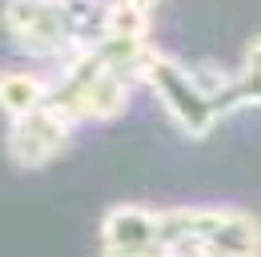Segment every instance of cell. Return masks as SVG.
I'll use <instances>...</instances> for the list:
<instances>
[{
  "label": "cell",
  "instance_id": "obj_1",
  "mask_svg": "<svg viewBox=\"0 0 261 257\" xmlns=\"http://www.w3.org/2000/svg\"><path fill=\"white\" fill-rule=\"evenodd\" d=\"M145 89L157 96L173 128L193 141H205L225 117L241 113L233 68L213 61L193 64L165 48H153V57L145 61Z\"/></svg>",
  "mask_w": 261,
  "mask_h": 257
},
{
  "label": "cell",
  "instance_id": "obj_4",
  "mask_svg": "<svg viewBox=\"0 0 261 257\" xmlns=\"http://www.w3.org/2000/svg\"><path fill=\"white\" fill-rule=\"evenodd\" d=\"M72 133H76V125L65 113L44 105V109H36L20 121H8L4 149H8L12 165H20V169H44L72 145Z\"/></svg>",
  "mask_w": 261,
  "mask_h": 257
},
{
  "label": "cell",
  "instance_id": "obj_6",
  "mask_svg": "<svg viewBox=\"0 0 261 257\" xmlns=\"http://www.w3.org/2000/svg\"><path fill=\"white\" fill-rule=\"evenodd\" d=\"M53 96V76L36 68H0V113L8 121H20L36 109H44Z\"/></svg>",
  "mask_w": 261,
  "mask_h": 257
},
{
  "label": "cell",
  "instance_id": "obj_8",
  "mask_svg": "<svg viewBox=\"0 0 261 257\" xmlns=\"http://www.w3.org/2000/svg\"><path fill=\"white\" fill-rule=\"evenodd\" d=\"M121 4H129V8H141V12H149V16H153V12L161 8L165 0H121Z\"/></svg>",
  "mask_w": 261,
  "mask_h": 257
},
{
  "label": "cell",
  "instance_id": "obj_9",
  "mask_svg": "<svg viewBox=\"0 0 261 257\" xmlns=\"http://www.w3.org/2000/svg\"><path fill=\"white\" fill-rule=\"evenodd\" d=\"M145 257H165V253H145Z\"/></svg>",
  "mask_w": 261,
  "mask_h": 257
},
{
  "label": "cell",
  "instance_id": "obj_5",
  "mask_svg": "<svg viewBox=\"0 0 261 257\" xmlns=\"http://www.w3.org/2000/svg\"><path fill=\"white\" fill-rule=\"evenodd\" d=\"M161 253L157 209L149 205H113L100 217V257H145Z\"/></svg>",
  "mask_w": 261,
  "mask_h": 257
},
{
  "label": "cell",
  "instance_id": "obj_2",
  "mask_svg": "<svg viewBox=\"0 0 261 257\" xmlns=\"http://www.w3.org/2000/svg\"><path fill=\"white\" fill-rule=\"evenodd\" d=\"M165 257H261V221L237 205L157 209Z\"/></svg>",
  "mask_w": 261,
  "mask_h": 257
},
{
  "label": "cell",
  "instance_id": "obj_7",
  "mask_svg": "<svg viewBox=\"0 0 261 257\" xmlns=\"http://www.w3.org/2000/svg\"><path fill=\"white\" fill-rule=\"evenodd\" d=\"M233 85L241 109H261V36L241 48V61L233 64Z\"/></svg>",
  "mask_w": 261,
  "mask_h": 257
},
{
  "label": "cell",
  "instance_id": "obj_3",
  "mask_svg": "<svg viewBox=\"0 0 261 257\" xmlns=\"http://www.w3.org/2000/svg\"><path fill=\"white\" fill-rule=\"evenodd\" d=\"M0 24L29 61L61 68L72 57H81L72 16H68V0H4Z\"/></svg>",
  "mask_w": 261,
  "mask_h": 257
}]
</instances>
